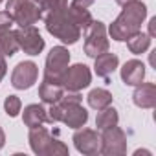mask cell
<instances>
[{"mask_svg": "<svg viewBox=\"0 0 156 156\" xmlns=\"http://www.w3.org/2000/svg\"><path fill=\"white\" fill-rule=\"evenodd\" d=\"M147 17V6L141 0H132V2L123 6V11L119 17L110 24L108 33L114 41H127L138 31H141V24Z\"/></svg>", "mask_w": 156, "mask_h": 156, "instance_id": "obj_1", "label": "cell"}, {"mask_svg": "<svg viewBox=\"0 0 156 156\" xmlns=\"http://www.w3.org/2000/svg\"><path fill=\"white\" fill-rule=\"evenodd\" d=\"M6 72H8V62H6L4 55H0V81L4 79V75H6Z\"/></svg>", "mask_w": 156, "mask_h": 156, "instance_id": "obj_26", "label": "cell"}, {"mask_svg": "<svg viewBox=\"0 0 156 156\" xmlns=\"http://www.w3.org/2000/svg\"><path fill=\"white\" fill-rule=\"evenodd\" d=\"M62 92H64L62 85L51 83V81H46V79H44V81L41 83V87H39V98L42 99V103H48V105L57 103V101L61 99Z\"/></svg>", "mask_w": 156, "mask_h": 156, "instance_id": "obj_17", "label": "cell"}, {"mask_svg": "<svg viewBox=\"0 0 156 156\" xmlns=\"http://www.w3.org/2000/svg\"><path fill=\"white\" fill-rule=\"evenodd\" d=\"M30 145L31 151L39 156H66L68 154V147L51 138V134L41 125L35 129H30Z\"/></svg>", "mask_w": 156, "mask_h": 156, "instance_id": "obj_3", "label": "cell"}, {"mask_svg": "<svg viewBox=\"0 0 156 156\" xmlns=\"http://www.w3.org/2000/svg\"><path fill=\"white\" fill-rule=\"evenodd\" d=\"M0 2H2V0H0Z\"/></svg>", "mask_w": 156, "mask_h": 156, "instance_id": "obj_31", "label": "cell"}, {"mask_svg": "<svg viewBox=\"0 0 156 156\" xmlns=\"http://www.w3.org/2000/svg\"><path fill=\"white\" fill-rule=\"evenodd\" d=\"M70 62V51L64 46H53L46 57V68H44V79L51 83H59L62 79V73L68 68Z\"/></svg>", "mask_w": 156, "mask_h": 156, "instance_id": "obj_6", "label": "cell"}, {"mask_svg": "<svg viewBox=\"0 0 156 156\" xmlns=\"http://www.w3.org/2000/svg\"><path fill=\"white\" fill-rule=\"evenodd\" d=\"M94 4V0H72V6L73 8H81V9H87Z\"/></svg>", "mask_w": 156, "mask_h": 156, "instance_id": "obj_25", "label": "cell"}, {"mask_svg": "<svg viewBox=\"0 0 156 156\" xmlns=\"http://www.w3.org/2000/svg\"><path fill=\"white\" fill-rule=\"evenodd\" d=\"M149 46H151V37L147 33L138 31L136 35H132L130 39H127V48L130 50V53H136V55L143 53V51L149 50Z\"/></svg>", "mask_w": 156, "mask_h": 156, "instance_id": "obj_22", "label": "cell"}, {"mask_svg": "<svg viewBox=\"0 0 156 156\" xmlns=\"http://www.w3.org/2000/svg\"><path fill=\"white\" fill-rule=\"evenodd\" d=\"M92 81V73H90V68L87 64H81L77 62L73 66H68L62 73V79H61V85L64 90H73V92H79L83 88H87Z\"/></svg>", "mask_w": 156, "mask_h": 156, "instance_id": "obj_7", "label": "cell"}, {"mask_svg": "<svg viewBox=\"0 0 156 156\" xmlns=\"http://www.w3.org/2000/svg\"><path fill=\"white\" fill-rule=\"evenodd\" d=\"M57 103L61 107V121L70 129H81L88 121V112L81 107V103Z\"/></svg>", "mask_w": 156, "mask_h": 156, "instance_id": "obj_12", "label": "cell"}, {"mask_svg": "<svg viewBox=\"0 0 156 156\" xmlns=\"http://www.w3.org/2000/svg\"><path fill=\"white\" fill-rule=\"evenodd\" d=\"M22 119H24V125L30 127V129H35V127H41L48 121V112L42 105L39 103H33V105H28L24 108V114H22Z\"/></svg>", "mask_w": 156, "mask_h": 156, "instance_id": "obj_16", "label": "cell"}, {"mask_svg": "<svg viewBox=\"0 0 156 156\" xmlns=\"http://www.w3.org/2000/svg\"><path fill=\"white\" fill-rule=\"evenodd\" d=\"M19 48L28 55H39L44 50V39L35 26H22L15 31Z\"/></svg>", "mask_w": 156, "mask_h": 156, "instance_id": "obj_9", "label": "cell"}, {"mask_svg": "<svg viewBox=\"0 0 156 156\" xmlns=\"http://www.w3.org/2000/svg\"><path fill=\"white\" fill-rule=\"evenodd\" d=\"M4 110H6V114H8L9 118L19 116V112L22 110V101H20V98H17V96H8L6 101H4Z\"/></svg>", "mask_w": 156, "mask_h": 156, "instance_id": "obj_23", "label": "cell"}, {"mask_svg": "<svg viewBox=\"0 0 156 156\" xmlns=\"http://www.w3.org/2000/svg\"><path fill=\"white\" fill-rule=\"evenodd\" d=\"M99 152L105 156H123L127 152V136L118 125L103 130Z\"/></svg>", "mask_w": 156, "mask_h": 156, "instance_id": "obj_8", "label": "cell"}, {"mask_svg": "<svg viewBox=\"0 0 156 156\" xmlns=\"http://www.w3.org/2000/svg\"><path fill=\"white\" fill-rule=\"evenodd\" d=\"M98 112H99V114H98V118H96V127H98V129L105 130V129H110V127L118 125V121H119L118 110H116V108H112L110 105H108V107H105V108H101V110H98Z\"/></svg>", "mask_w": 156, "mask_h": 156, "instance_id": "obj_20", "label": "cell"}, {"mask_svg": "<svg viewBox=\"0 0 156 156\" xmlns=\"http://www.w3.org/2000/svg\"><path fill=\"white\" fill-rule=\"evenodd\" d=\"M73 145L79 152L94 156V154H99V151H101V136L92 129L81 127L73 134Z\"/></svg>", "mask_w": 156, "mask_h": 156, "instance_id": "obj_11", "label": "cell"}, {"mask_svg": "<svg viewBox=\"0 0 156 156\" xmlns=\"http://www.w3.org/2000/svg\"><path fill=\"white\" fill-rule=\"evenodd\" d=\"M4 143H6V134H4V130H2V127H0V149L4 147Z\"/></svg>", "mask_w": 156, "mask_h": 156, "instance_id": "obj_27", "label": "cell"}, {"mask_svg": "<svg viewBox=\"0 0 156 156\" xmlns=\"http://www.w3.org/2000/svg\"><path fill=\"white\" fill-rule=\"evenodd\" d=\"M39 77V66L33 61H22L15 66L11 73V85L17 90H28L37 83Z\"/></svg>", "mask_w": 156, "mask_h": 156, "instance_id": "obj_10", "label": "cell"}, {"mask_svg": "<svg viewBox=\"0 0 156 156\" xmlns=\"http://www.w3.org/2000/svg\"><path fill=\"white\" fill-rule=\"evenodd\" d=\"M33 2H35L37 6H41V4H44V0H33Z\"/></svg>", "mask_w": 156, "mask_h": 156, "instance_id": "obj_30", "label": "cell"}, {"mask_svg": "<svg viewBox=\"0 0 156 156\" xmlns=\"http://www.w3.org/2000/svg\"><path fill=\"white\" fill-rule=\"evenodd\" d=\"M85 53L88 57H98L105 51H108V39H107V28L99 20H92L90 26L85 30Z\"/></svg>", "mask_w": 156, "mask_h": 156, "instance_id": "obj_5", "label": "cell"}, {"mask_svg": "<svg viewBox=\"0 0 156 156\" xmlns=\"http://www.w3.org/2000/svg\"><path fill=\"white\" fill-rule=\"evenodd\" d=\"M19 50V42L15 37V31L11 30H0V55L11 57Z\"/></svg>", "mask_w": 156, "mask_h": 156, "instance_id": "obj_18", "label": "cell"}, {"mask_svg": "<svg viewBox=\"0 0 156 156\" xmlns=\"http://www.w3.org/2000/svg\"><path fill=\"white\" fill-rule=\"evenodd\" d=\"M6 11L11 15L13 22L22 26H33L41 20V9L33 0H8Z\"/></svg>", "mask_w": 156, "mask_h": 156, "instance_id": "obj_4", "label": "cell"}, {"mask_svg": "<svg viewBox=\"0 0 156 156\" xmlns=\"http://www.w3.org/2000/svg\"><path fill=\"white\" fill-rule=\"evenodd\" d=\"M87 99H88V105L92 108L101 110V108H105V107H108L112 103V94L108 90H105V88H94V90H90Z\"/></svg>", "mask_w": 156, "mask_h": 156, "instance_id": "obj_19", "label": "cell"}, {"mask_svg": "<svg viewBox=\"0 0 156 156\" xmlns=\"http://www.w3.org/2000/svg\"><path fill=\"white\" fill-rule=\"evenodd\" d=\"M116 2H118L119 6H125V4H129V2H132V0H116Z\"/></svg>", "mask_w": 156, "mask_h": 156, "instance_id": "obj_29", "label": "cell"}, {"mask_svg": "<svg viewBox=\"0 0 156 156\" xmlns=\"http://www.w3.org/2000/svg\"><path fill=\"white\" fill-rule=\"evenodd\" d=\"M13 24V19L8 11H0V30H9Z\"/></svg>", "mask_w": 156, "mask_h": 156, "instance_id": "obj_24", "label": "cell"}, {"mask_svg": "<svg viewBox=\"0 0 156 156\" xmlns=\"http://www.w3.org/2000/svg\"><path fill=\"white\" fill-rule=\"evenodd\" d=\"M96 62H94V70L99 77H108L116 72L118 64H119V59L116 53H110V51H105L98 57H94Z\"/></svg>", "mask_w": 156, "mask_h": 156, "instance_id": "obj_15", "label": "cell"}, {"mask_svg": "<svg viewBox=\"0 0 156 156\" xmlns=\"http://www.w3.org/2000/svg\"><path fill=\"white\" fill-rule=\"evenodd\" d=\"M42 20L46 24L48 33L53 35L55 39H59L64 44H75L77 41L81 39V30L70 20V17L66 13V8L44 15Z\"/></svg>", "mask_w": 156, "mask_h": 156, "instance_id": "obj_2", "label": "cell"}, {"mask_svg": "<svg viewBox=\"0 0 156 156\" xmlns=\"http://www.w3.org/2000/svg\"><path fill=\"white\" fill-rule=\"evenodd\" d=\"M121 79L129 87H138L145 79V64L138 59H130L121 68Z\"/></svg>", "mask_w": 156, "mask_h": 156, "instance_id": "obj_13", "label": "cell"}, {"mask_svg": "<svg viewBox=\"0 0 156 156\" xmlns=\"http://www.w3.org/2000/svg\"><path fill=\"white\" fill-rule=\"evenodd\" d=\"M154 24H156V19H151V33H149V37L154 35Z\"/></svg>", "mask_w": 156, "mask_h": 156, "instance_id": "obj_28", "label": "cell"}, {"mask_svg": "<svg viewBox=\"0 0 156 156\" xmlns=\"http://www.w3.org/2000/svg\"><path fill=\"white\" fill-rule=\"evenodd\" d=\"M132 101L140 108L156 107V85L154 83H140L132 94Z\"/></svg>", "mask_w": 156, "mask_h": 156, "instance_id": "obj_14", "label": "cell"}, {"mask_svg": "<svg viewBox=\"0 0 156 156\" xmlns=\"http://www.w3.org/2000/svg\"><path fill=\"white\" fill-rule=\"evenodd\" d=\"M66 13L70 17V20L79 28V30H87L90 26V22L94 20L92 15L88 13V9H81V8H73V6H68L66 8Z\"/></svg>", "mask_w": 156, "mask_h": 156, "instance_id": "obj_21", "label": "cell"}]
</instances>
